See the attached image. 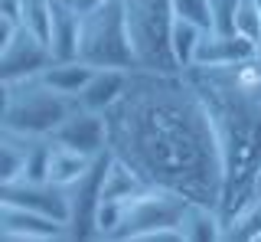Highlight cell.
Wrapping results in <instances>:
<instances>
[{
  "mask_svg": "<svg viewBox=\"0 0 261 242\" xmlns=\"http://www.w3.org/2000/svg\"><path fill=\"white\" fill-rule=\"evenodd\" d=\"M124 17L134 39L137 66L176 72V59L170 50V23H173V0H121Z\"/></svg>",
  "mask_w": 261,
  "mask_h": 242,
  "instance_id": "5",
  "label": "cell"
},
{
  "mask_svg": "<svg viewBox=\"0 0 261 242\" xmlns=\"http://www.w3.org/2000/svg\"><path fill=\"white\" fill-rule=\"evenodd\" d=\"M251 193L261 197V167H258V174H255V187H251Z\"/></svg>",
  "mask_w": 261,
  "mask_h": 242,
  "instance_id": "26",
  "label": "cell"
},
{
  "mask_svg": "<svg viewBox=\"0 0 261 242\" xmlns=\"http://www.w3.org/2000/svg\"><path fill=\"white\" fill-rule=\"evenodd\" d=\"M108 160H111V151H101L92 160V167L72 187H65V193H69V232H72V239H95V213H98V203H101V183H105Z\"/></svg>",
  "mask_w": 261,
  "mask_h": 242,
  "instance_id": "7",
  "label": "cell"
},
{
  "mask_svg": "<svg viewBox=\"0 0 261 242\" xmlns=\"http://www.w3.org/2000/svg\"><path fill=\"white\" fill-rule=\"evenodd\" d=\"M255 56V43L242 33H219V30H206L196 46L193 66H239V62Z\"/></svg>",
  "mask_w": 261,
  "mask_h": 242,
  "instance_id": "12",
  "label": "cell"
},
{
  "mask_svg": "<svg viewBox=\"0 0 261 242\" xmlns=\"http://www.w3.org/2000/svg\"><path fill=\"white\" fill-rule=\"evenodd\" d=\"M222 242H261V197H251L225 220Z\"/></svg>",
  "mask_w": 261,
  "mask_h": 242,
  "instance_id": "19",
  "label": "cell"
},
{
  "mask_svg": "<svg viewBox=\"0 0 261 242\" xmlns=\"http://www.w3.org/2000/svg\"><path fill=\"white\" fill-rule=\"evenodd\" d=\"M53 59H56V56H53V50H49L46 39L36 36V33H30L27 27H20L10 43L0 46V82L39 76Z\"/></svg>",
  "mask_w": 261,
  "mask_h": 242,
  "instance_id": "8",
  "label": "cell"
},
{
  "mask_svg": "<svg viewBox=\"0 0 261 242\" xmlns=\"http://www.w3.org/2000/svg\"><path fill=\"white\" fill-rule=\"evenodd\" d=\"M108 151L150 187L219 206L222 154L209 108L183 69H130L121 99L105 111Z\"/></svg>",
  "mask_w": 261,
  "mask_h": 242,
  "instance_id": "1",
  "label": "cell"
},
{
  "mask_svg": "<svg viewBox=\"0 0 261 242\" xmlns=\"http://www.w3.org/2000/svg\"><path fill=\"white\" fill-rule=\"evenodd\" d=\"M33 141L36 138H30V134H16V131H4L0 128V183L23 180Z\"/></svg>",
  "mask_w": 261,
  "mask_h": 242,
  "instance_id": "18",
  "label": "cell"
},
{
  "mask_svg": "<svg viewBox=\"0 0 261 242\" xmlns=\"http://www.w3.org/2000/svg\"><path fill=\"white\" fill-rule=\"evenodd\" d=\"M190 206L183 193L163 190V187H144L141 193L121 200V220L114 226L108 242H141L147 232L167 229V226H179V216Z\"/></svg>",
  "mask_w": 261,
  "mask_h": 242,
  "instance_id": "6",
  "label": "cell"
},
{
  "mask_svg": "<svg viewBox=\"0 0 261 242\" xmlns=\"http://www.w3.org/2000/svg\"><path fill=\"white\" fill-rule=\"evenodd\" d=\"M75 105L72 95L56 92L39 76L0 82V128L30 138H49Z\"/></svg>",
  "mask_w": 261,
  "mask_h": 242,
  "instance_id": "3",
  "label": "cell"
},
{
  "mask_svg": "<svg viewBox=\"0 0 261 242\" xmlns=\"http://www.w3.org/2000/svg\"><path fill=\"white\" fill-rule=\"evenodd\" d=\"M206 102L222 154V220L245 206L255 193L261 167V85L242 79L239 66H190L183 69Z\"/></svg>",
  "mask_w": 261,
  "mask_h": 242,
  "instance_id": "2",
  "label": "cell"
},
{
  "mask_svg": "<svg viewBox=\"0 0 261 242\" xmlns=\"http://www.w3.org/2000/svg\"><path fill=\"white\" fill-rule=\"evenodd\" d=\"M82 39V10L72 0H53V30H49V50L56 59H79Z\"/></svg>",
  "mask_w": 261,
  "mask_h": 242,
  "instance_id": "13",
  "label": "cell"
},
{
  "mask_svg": "<svg viewBox=\"0 0 261 242\" xmlns=\"http://www.w3.org/2000/svg\"><path fill=\"white\" fill-rule=\"evenodd\" d=\"M72 4H75L79 10L85 13V10H92V7H98V4H105V0H72Z\"/></svg>",
  "mask_w": 261,
  "mask_h": 242,
  "instance_id": "25",
  "label": "cell"
},
{
  "mask_svg": "<svg viewBox=\"0 0 261 242\" xmlns=\"http://www.w3.org/2000/svg\"><path fill=\"white\" fill-rule=\"evenodd\" d=\"M95 157L79 154V151L65 148V144L49 138V164H46V180L56 183V187H72L82 174L92 167Z\"/></svg>",
  "mask_w": 261,
  "mask_h": 242,
  "instance_id": "16",
  "label": "cell"
},
{
  "mask_svg": "<svg viewBox=\"0 0 261 242\" xmlns=\"http://www.w3.org/2000/svg\"><path fill=\"white\" fill-rule=\"evenodd\" d=\"M222 229H225L222 213H219V206L209 203H193L190 200V206L179 216L183 242H222Z\"/></svg>",
  "mask_w": 261,
  "mask_h": 242,
  "instance_id": "15",
  "label": "cell"
},
{
  "mask_svg": "<svg viewBox=\"0 0 261 242\" xmlns=\"http://www.w3.org/2000/svg\"><path fill=\"white\" fill-rule=\"evenodd\" d=\"M127 72L130 69H95L92 79L85 82V88L75 95V102L88 111H101L105 115V111L121 99V92H124Z\"/></svg>",
  "mask_w": 261,
  "mask_h": 242,
  "instance_id": "14",
  "label": "cell"
},
{
  "mask_svg": "<svg viewBox=\"0 0 261 242\" xmlns=\"http://www.w3.org/2000/svg\"><path fill=\"white\" fill-rule=\"evenodd\" d=\"M255 4H258V7H261V0H255Z\"/></svg>",
  "mask_w": 261,
  "mask_h": 242,
  "instance_id": "28",
  "label": "cell"
},
{
  "mask_svg": "<svg viewBox=\"0 0 261 242\" xmlns=\"http://www.w3.org/2000/svg\"><path fill=\"white\" fill-rule=\"evenodd\" d=\"M92 72H95V66H88V62H82V59H53L39 72V79H43L46 85H53L56 92L75 99L82 88H85V82L92 79Z\"/></svg>",
  "mask_w": 261,
  "mask_h": 242,
  "instance_id": "17",
  "label": "cell"
},
{
  "mask_svg": "<svg viewBox=\"0 0 261 242\" xmlns=\"http://www.w3.org/2000/svg\"><path fill=\"white\" fill-rule=\"evenodd\" d=\"M209 4H212V30L235 33V10L242 0H209Z\"/></svg>",
  "mask_w": 261,
  "mask_h": 242,
  "instance_id": "24",
  "label": "cell"
},
{
  "mask_svg": "<svg viewBox=\"0 0 261 242\" xmlns=\"http://www.w3.org/2000/svg\"><path fill=\"white\" fill-rule=\"evenodd\" d=\"M206 30L196 27L193 20H183V17H173L170 23V50H173V59L179 69H190L193 59H196V46H199V39Z\"/></svg>",
  "mask_w": 261,
  "mask_h": 242,
  "instance_id": "20",
  "label": "cell"
},
{
  "mask_svg": "<svg viewBox=\"0 0 261 242\" xmlns=\"http://www.w3.org/2000/svg\"><path fill=\"white\" fill-rule=\"evenodd\" d=\"M235 33L248 36L251 43L261 36V7L255 0H242L239 10H235Z\"/></svg>",
  "mask_w": 261,
  "mask_h": 242,
  "instance_id": "22",
  "label": "cell"
},
{
  "mask_svg": "<svg viewBox=\"0 0 261 242\" xmlns=\"http://www.w3.org/2000/svg\"><path fill=\"white\" fill-rule=\"evenodd\" d=\"M23 27L49 43V30H53V0H23Z\"/></svg>",
  "mask_w": 261,
  "mask_h": 242,
  "instance_id": "21",
  "label": "cell"
},
{
  "mask_svg": "<svg viewBox=\"0 0 261 242\" xmlns=\"http://www.w3.org/2000/svg\"><path fill=\"white\" fill-rule=\"evenodd\" d=\"M0 203L36 209V213L56 216L69 223V193L65 187H56L49 180H16V183H0Z\"/></svg>",
  "mask_w": 261,
  "mask_h": 242,
  "instance_id": "11",
  "label": "cell"
},
{
  "mask_svg": "<svg viewBox=\"0 0 261 242\" xmlns=\"http://www.w3.org/2000/svg\"><path fill=\"white\" fill-rule=\"evenodd\" d=\"M79 59L95 69H137V53L121 0H105L82 13Z\"/></svg>",
  "mask_w": 261,
  "mask_h": 242,
  "instance_id": "4",
  "label": "cell"
},
{
  "mask_svg": "<svg viewBox=\"0 0 261 242\" xmlns=\"http://www.w3.org/2000/svg\"><path fill=\"white\" fill-rule=\"evenodd\" d=\"M255 56H261V36L255 39Z\"/></svg>",
  "mask_w": 261,
  "mask_h": 242,
  "instance_id": "27",
  "label": "cell"
},
{
  "mask_svg": "<svg viewBox=\"0 0 261 242\" xmlns=\"http://www.w3.org/2000/svg\"><path fill=\"white\" fill-rule=\"evenodd\" d=\"M49 138L79 151V154L98 157L101 151H108V121H105L101 111H88L82 105H75Z\"/></svg>",
  "mask_w": 261,
  "mask_h": 242,
  "instance_id": "10",
  "label": "cell"
},
{
  "mask_svg": "<svg viewBox=\"0 0 261 242\" xmlns=\"http://www.w3.org/2000/svg\"><path fill=\"white\" fill-rule=\"evenodd\" d=\"M173 17L193 20L196 27L212 30V4L209 0H173Z\"/></svg>",
  "mask_w": 261,
  "mask_h": 242,
  "instance_id": "23",
  "label": "cell"
},
{
  "mask_svg": "<svg viewBox=\"0 0 261 242\" xmlns=\"http://www.w3.org/2000/svg\"><path fill=\"white\" fill-rule=\"evenodd\" d=\"M0 239H7V242H59V239H72V232H69V223L56 220V216L0 203Z\"/></svg>",
  "mask_w": 261,
  "mask_h": 242,
  "instance_id": "9",
  "label": "cell"
}]
</instances>
